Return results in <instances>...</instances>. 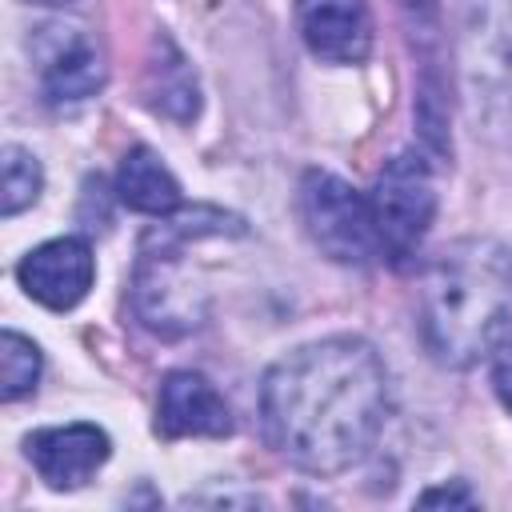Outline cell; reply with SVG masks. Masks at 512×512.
Here are the masks:
<instances>
[{"mask_svg": "<svg viewBox=\"0 0 512 512\" xmlns=\"http://www.w3.org/2000/svg\"><path fill=\"white\" fill-rule=\"evenodd\" d=\"M388 416V368L360 336H324L280 356L260 384L268 444L312 476L368 456Z\"/></svg>", "mask_w": 512, "mask_h": 512, "instance_id": "6da1fadb", "label": "cell"}, {"mask_svg": "<svg viewBox=\"0 0 512 512\" xmlns=\"http://www.w3.org/2000/svg\"><path fill=\"white\" fill-rule=\"evenodd\" d=\"M416 316L440 364L468 368L492 356L512 324V248L492 236L452 240L420 276Z\"/></svg>", "mask_w": 512, "mask_h": 512, "instance_id": "7a4b0ae2", "label": "cell"}, {"mask_svg": "<svg viewBox=\"0 0 512 512\" xmlns=\"http://www.w3.org/2000/svg\"><path fill=\"white\" fill-rule=\"evenodd\" d=\"M460 80L476 132L512 144V0H460Z\"/></svg>", "mask_w": 512, "mask_h": 512, "instance_id": "3957f363", "label": "cell"}, {"mask_svg": "<svg viewBox=\"0 0 512 512\" xmlns=\"http://www.w3.org/2000/svg\"><path fill=\"white\" fill-rule=\"evenodd\" d=\"M296 208H300V224H304L308 240L328 260L364 268L384 252L376 220H372V204L348 180L320 172V168H308L300 176Z\"/></svg>", "mask_w": 512, "mask_h": 512, "instance_id": "277c9868", "label": "cell"}, {"mask_svg": "<svg viewBox=\"0 0 512 512\" xmlns=\"http://www.w3.org/2000/svg\"><path fill=\"white\" fill-rule=\"evenodd\" d=\"M368 204H372V220H376L384 256L404 264L420 248V240L428 236L432 216H436V180H432L428 160L420 152L392 156L380 168Z\"/></svg>", "mask_w": 512, "mask_h": 512, "instance_id": "5b68a950", "label": "cell"}, {"mask_svg": "<svg viewBox=\"0 0 512 512\" xmlns=\"http://www.w3.org/2000/svg\"><path fill=\"white\" fill-rule=\"evenodd\" d=\"M132 312L148 332L164 340L188 336L204 324L208 296L200 280L180 264L172 244H160L156 252L152 248L140 252V264L132 276Z\"/></svg>", "mask_w": 512, "mask_h": 512, "instance_id": "8992f818", "label": "cell"}, {"mask_svg": "<svg viewBox=\"0 0 512 512\" xmlns=\"http://www.w3.org/2000/svg\"><path fill=\"white\" fill-rule=\"evenodd\" d=\"M36 56H40V88L44 100L52 108H68V104H84L104 88V56L96 48V40L84 28H64V24H48L36 28Z\"/></svg>", "mask_w": 512, "mask_h": 512, "instance_id": "52a82bcc", "label": "cell"}, {"mask_svg": "<svg viewBox=\"0 0 512 512\" xmlns=\"http://www.w3.org/2000/svg\"><path fill=\"white\" fill-rule=\"evenodd\" d=\"M24 456L48 488L72 492V488H84L104 468V460L112 456V440L100 424L72 420V424L36 428L32 436H24Z\"/></svg>", "mask_w": 512, "mask_h": 512, "instance_id": "ba28073f", "label": "cell"}, {"mask_svg": "<svg viewBox=\"0 0 512 512\" xmlns=\"http://www.w3.org/2000/svg\"><path fill=\"white\" fill-rule=\"evenodd\" d=\"M16 280L36 304H44L52 312H68L88 296V288L96 280V256H92L88 240L56 236V240H44L40 248H32L16 264Z\"/></svg>", "mask_w": 512, "mask_h": 512, "instance_id": "9c48e42d", "label": "cell"}, {"mask_svg": "<svg viewBox=\"0 0 512 512\" xmlns=\"http://www.w3.org/2000/svg\"><path fill=\"white\" fill-rule=\"evenodd\" d=\"M296 28L324 64H364L372 52V12L364 0H296Z\"/></svg>", "mask_w": 512, "mask_h": 512, "instance_id": "30bf717a", "label": "cell"}, {"mask_svg": "<svg viewBox=\"0 0 512 512\" xmlns=\"http://www.w3.org/2000/svg\"><path fill=\"white\" fill-rule=\"evenodd\" d=\"M156 432L164 440H188V436H228L232 432V412L224 396L188 368H176L160 380V400H156Z\"/></svg>", "mask_w": 512, "mask_h": 512, "instance_id": "8fae6325", "label": "cell"}, {"mask_svg": "<svg viewBox=\"0 0 512 512\" xmlns=\"http://www.w3.org/2000/svg\"><path fill=\"white\" fill-rule=\"evenodd\" d=\"M144 104L176 124H192L200 112V84L192 64L180 56V48L168 36H156L152 56L144 64Z\"/></svg>", "mask_w": 512, "mask_h": 512, "instance_id": "7c38bea8", "label": "cell"}, {"mask_svg": "<svg viewBox=\"0 0 512 512\" xmlns=\"http://www.w3.org/2000/svg\"><path fill=\"white\" fill-rule=\"evenodd\" d=\"M116 196L120 204L144 216H172L184 204L180 180L168 172V164L148 144H136L124 152L120 172H116Z\"/></svg>", "mask_w": 512, "mask_h": 512, "instance_id": "4fadbf2b", "label": "cell"}, {"mask_svg": "<svg viewBox=\"0 0 512 512\" xmlns=\"http://www.w3.org/2000/svg\"><path fill=\"white\" fill-rule=\"evenodd\" d=\"M40 188H44L40 160L20 144H4V152H0V216L12 220L24 208H32L40 200Z\"/></svg>", "mask_w": 512, "mask_h": 512, "instance_id": "5bb4252c", "label": "cell"}, {"mask_svg": "<svg viewBox=\"0 0 512 512\" xmlns=\"http://www.w3.org/2000/svg\"><path fill=\"white\" fill-rule=\"evenodd\" d=\"M40 368H44L40 348L28 336H20L16 328H4L0 332V396L12 404L20 396L36 392Z\"/></svg>", "mask_w": 512, "mask_h": 512, "instance_id": "9a60e30c", "label": "cell"}, {"mask_svg": "<svg viewBox=\"0 0 512 512\" xmlns=\"http://www.w3.org/2000/svg\"><path fill=\"white\" fill-rule=\"evenodd\" d=\"M492 388H496L500 404L512 412V340H500L492 348Z\"/></svg>", "mask_w": 512, "mask_h": 512, "instance_id": "2e32d148", "label": "cell"}, {"mask_svg": "<svg viewBox=\"0 0 512 512\" xmlns=\"http://www.w3.org/2000/svg\"><path fill=\"white\" fill-rule=\"evenodd\" d=\"M416 504H424V508H436V504H476V496L456 480V484H440V488H428V492H420V500Z\"/></svg>", "mask_w": 512, "mask_h": 512, "instance_id": "e0dca14e", "label": "cell"}, {"mask_svg": "<svg viewBox=\"0 0 512 512\" xmlns=\"http://www.w3.org/2000/svg\"><path fill=\"white\" fill-rule=\"evenodd\" d=\"M24 4H40V8H72L76 0H24Z\"/></svg>", "mask_w": 512, "mask_h": 512, "instance_id": "ac0fdd59", "label": "cell"}]
</instances>
